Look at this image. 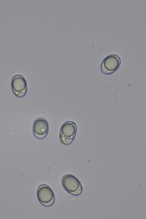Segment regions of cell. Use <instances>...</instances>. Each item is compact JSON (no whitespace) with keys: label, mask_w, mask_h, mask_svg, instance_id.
<instances>
[{"label":"cell","mask_w":146,"mask_h":219,"mask_svg":"<svg viewBox=\"0 0 146 219\" xmlns=\"http://www.w3.org/2000/svg\"><path fill=\"white\" fill-rule=\"evenodd\" d=\"M77 131V126L74 122L71 121L65 122L60 131L59 136L61 143L66 145L71 143L75 138Z\"/></svg>","instance_id":"cell-1"},{"label":"cell","mask_w":146,"mask_h":219,"mask_svg":"<svg viewBox=\"0 0 146 219\" xmlns=\"http://www.w3.org/2000/svg\"><path fill=\"white\" fill-rule=\"evenodd\" d=\"M62 184L64 189L71 194L78 196L82 192L83 188L81 182L73 175H64L62 179Z\"/></svg>","instance_id":"cell-2"},{"label":"cell","mask_w":146,"mask_h":219,"mask_svg":"<svg viewBox=\"0 0 146 219\" xmlns=\"http://www.w3.org/2000/svg\"><path fill=\"white\" fill-rule=\"evenodd\" d=\"M38 201L43 206L49 207L54 203L55 197L51 188L45 184H42L38 187L37 191Z\"/></svg>","instance_id":"cell-3"},{"label":"cell","mask_w":146,"mask_h":219,"mask_svg":"<svg viewBox=\"0 0 146 219\" xmlns=\"http://www.w3.org/2000/svg\"><path fill=\"white\" fill-rule=\"evenodd\" d=\"M120 59L118 55L112 54L106 56L102 61L100 66L102 72L106 74H111L119 68Z\"/></svg>","instance_id":"cell-4"},{"label":"cell","mask_w":146,"mask_h":219,"mask_svg":"<svg viewBox=\"0 0 146 219\" xmlns=\"http://www.w3.org/2000/svg\"><path fill=\"white\" fill-rule=\"evenodd\" d=\"M11 87L13 92L17 97L22 98L26 94L27 91L26 81L22 76L16 75L12 78Z\"/></svg>","instance_id":"cell-5"},{"label":"cell","mask_w":146,"mask_h":219,"mask_svg":"<svg viewBox=\"0 0 146 219\" xmlns=\"http://www.w3.org/2000/svg\"><path fill=\"white\" fill-rule=\"evenodd\" d=\"M49 131L48 124L47 121L42 118L37 119L34 121L33 131L35 136L42 139L47 135Z\"/></svg>","instance_id":"cell-6"}]
</instances>
